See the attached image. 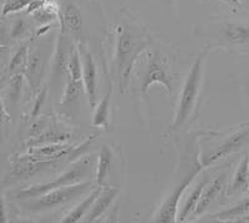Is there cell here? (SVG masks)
<instances>
[{"label":"cell","instance_id":"cell-1","mask_svg":"<svg viewBox=\"0 0 249 223\" xmlns=\"http://www.w3.org/2000/svg\"><path fill=\"white\" fill-rule=\"evenodd\" d=\"M147 42L137 31L127 24H120L116 28V45H115V69L120 80V86L124 89L130 77L135 60L143 50Z\"/></svg>","mask_w":249,"mask_h":223},{"label":"cell","instance_id":"cell-20","mask_svg":"<svg viewBox=\"0 0 249 223\" xmlns=\"http://www.w3.org/2000/svg\"><path fill=\"white\" fill-rule=\"evenodd\" d=\"M69 77L74 81H82V60L79 46L71 45L68 60Z\"/></svg>","mask_w":249,"mask_h":223},{"label":"cell","instance_id":"cell-9","mask_svg":"<svg viewBox=\"0 0 249 223\" xmlns=\"http://www.w3.org/2000/svg\"><path fill=\"white\" fill-rule=\"evenodd\" d=\"M226 180L227 173H222V175L217 176L213 181H210L206 185L203 192H202L201 195V198H199L198 201V204H197L195 211H193L192 216L198 217V216H201L203 212L207 211V208L214 202L215 198H217L218 196H219V193L223 191L224 185H226Z\"/></svg>","mask_w":249,"mask_h":223},{"label":"cell","instance_id":"cell-24","mask_svg":"<svg viewBox=\"0 0 249 223\" xmlns=\"http://www.w3.org/2000/svg\"><path fill=\"white\" fill-rule=\"evenodd\" d=\"M21 88H23V74H17L13 75L12 81H10V97L12 100L17 101L21 93Z\"/></svg>","mask_w":249,"mask_h":223},{"label":"cell","instance_id":"cell-3","mask_svg":"<svg viewBox=\"0 0 249 223\" xmlns=\"http://www.w3.org/2000/svg\"><path fill=\"white\" fill-rule=\"evenodd\" d=\"M91 168H92V162L90 157H81L79 161L75 162L65 172L55 178L54 181L45 182V184L34 185V186L26 187L24 189H20L17 193V198L19 200H33L35 197L44 195L51 189L59 188L62 186H69V185H75L84 182L86 178L90 176Z\"/></svg>","mask_w":249,"mask_h":223},{"label":"cell","instance_id":"cell-6","mask_svg":"<svg viewBox=\"0 0 249 223\" xmlns=\"http://www.w3.org/2000/svg\"><path fill=\"white\" fill-rule=\"evenodd\" d=\"M204 167L199 166L196 167L192 172H190L186 177L179 182L177 186L175 187L172 192L168 195V197L164 200L163 204H161V207L159 208L157 213H156L153 221L155 222L160 223H173L177 221V216H178V206H179V201H181L182 196L186 192V189L190 187V185L192 184V181L195 180V177L201 172V169H203Z\"/></svg>","mask_w":249,"mask_h":223},{"label":"cell","instance_id":"cell-23","mask_svg":"<svg viewBox=\"0 0 249 223\" xmlns=\"http://www.w3.org/2000/svg\"><path fill=\"white\" fill-rule=\"evenodd\" d=\"M31 1L33 0H5L1 6V15L5 17V15L13 14V13L25 10Z\"/></svg>","mask_w":249,"mask_h":223},{"label":"cell","instance_id":"cell-19","mask_svg":"<svg viewBox=\"0 0 249 223\" xmlns=\"http://www.w3.org/2000/svg\"><path fill=\"white\" fill-rule=\"evenodd\" d=\"M224 37L227 41L235 45H243L249 41V26L237 23L227 24L224 28Z\"/></svg>","mask_w":249,"mask_h":223},{"label":"cell","instance_id":"cell-15","mask_svg":"<svg viewBox=\"0 0 249 223\" xmlns=\"http://www.w3.org/2000/svg\"><path fill=\"white\" fill-rule=\"evenodd\" d=\"M61 19V28L66 29L70 33H80L82 29V14L80 12V9L77 8L75 4H68L64 9V13H62Z\"/></svg>","mask_w":249,"mask_h":223},{"label":"cell","instance_id":"cell-32","mask_svg":"<svg viewBox=\"0 0 249 223\" xmlns=\"http://www.w3.org/2000/svg\"><path fill=\"white\" fill-rule=\"evenodd\" d=\"M239 222H249V213H248V215L244 216V217L242 218V220L239 221Z\"/></svg>","mask_w":249,"mask_h":223},{"label":"cell","instance_id":"cell-17","mask_svg":"<svg viewBox=\"0 0 249 223\" xmlns=\"http://www.w3.org/2000/svg\"><path fill=\"white\" fill-rule=\"evenodd\" d=\"M111 95L112 89H108L106 95L101 99L99 105L95 109L92 117V126L97 129H108L110 125V108H111Z\"/></svg>","mask_w":249,"mask_h":223},{"label":"cell","instance_id":"cell-12","mask_svg":"<svg viewBox=\"0 0 249 223\" xmlns=\"http://www.w3.org/2000/svg\"><path fill=\"white\" fill-rule=\"evenodd\" d=\"M210 182V175H203V177L197 182V185L195 186V188L190 192V195L187 196L186 201H184V204L182 206L181 211L178 212V216H177V221L178 222H183L187 218L192 216L193 211H195L196 206L198 204L199 198H201L202 192H203L206 185Z\"/></svg>","mask_w":249,"mask_h":223},{"label":"cell","instance_id":"cell-11","mask_svg":"<svg viewBox=\"0 0 249 223\" xmlns=\"http://www.w3.org/2000/svg\"><path fill=\"white\" fill-rule=\"evenodd\" d=\"M101 189H102L101 186H97L96 188L91 189L90 193H89V195L86 196V197L84 198V200H82L79 204H77V206H75L74 208L71 209L68 215L62 218L61 222L77 223V222H81V221H84L85 216L88 215L89 211H90L91 207H92L95 200H96L97 196H99L100 192H101Z\"/></svg>","mask_w":249,"mask_h":223},{"label":"cell","instance_id":"cell-28","mask_svg":"<svg viewBox=\"0 0 249 223\" xmlns=\"http://www.w3.org/2000/svg\"><path fill=\"white\" fill-rule=\"evenodd\" d=\"M8 222V216H6L5 201H4V195L0 189V223Z\"/></svg>","mask_w":249,"mask_h":223},{"label":"cell","instance_id":"cell-16","mask_svg":"<svg viewBox=\"0 0 249 223\" xmlns=\"http://www.w3.org/2000/svg\"><path fill=\"white\" fill-rule=\"evenodd\" d=\"M112 151L108 145H102L99 153V161L96 168V182L99 186H105L106 180L111 172V165H112Z\"/></svg>","mask_w":249,"mask_h":223},{"label":"cell","instance_id":"cell-14","mask_svg":"<svg viewBox=\"0 0 249 223\" xmlns=\"http://www.w3.org/2000/svg\"><path fill=\"white\" fill-rule=\"evenodd\" d=\"M247 191H249V155L246 156L238 166L232 184L228 189V195L247 192Z\"/></svg>","mask_w":249,"mask_h":223},{"label":"cell","instance_id":"cell-33","mask_svg":"<svg viewBox=\"0 0 249 223\" xmlns=\"http://www.w3.org/2000/svg\"><path fill=\"white\" fill-rule=\"evenodd\" d=\"M241 3H244V4H249V0H239Z\"/></svg>","mask_w":249,"mask_h":223},{"label":"cell","instance_id":"cell-18","mask_svg":"<svg viewBox=\"0 0 249 223\" xmlns=\"http://www.w3.org/2000/svg\"><path fill=\"white\" fill-rule=\"evenodd\" d=\"M24 74L33 88L35 89L39 86L40 81H41V75H43V60H41L40 53L29 55L28 65H26Z\"/></svg>","mask_w":249,"mask_h":223},{"label":"cell","instance_id":"cell-27","mask_svg":"<svg viewBox=\"0 0 249 223\" xmlns=\"http://www.w3.org/2000/svg\"><path fill=\"white\" fill-rule=\"evenodd\" d=\"M45 95H46V90H43L36 96V100H35V105H34V110H33V115H34V116L39 113L40 108L43 106L44 100H45Z\"/></svg>","mask_w":249,"mask_h":223},{"label":"cell","instance_id":"cell-25","mask_svg":"<svg viewBox=\"0 0 249 223\" xmlns=\"http://www.w3.org/2000/svg\"><path fill=\"white\" fill-rule=\"evenodd\" d=\"M26 31V24L24 20L18 19L14 23L12 29V37L13 39H19V37H23Z\"/></svg>","mask_w":249,"mask_h":223},{"label":"cell","instance_id":"cell-4","mask_svg":"<svg viewBox=\"0 0 249 223\" xmlns=\"http://www.w3.org/2000/svg\"><path fill=\"white\" fill-rule=\"evenodd\" d=\"M92 189V184L89 181L80 182V184L62 186L59 188L51 189L49 192L33 198L28 204L31 212H46L51 209H56L61 206L70 204L72 201L77 200L82 195Z\"/></svg>","mask_w":249,"mask_h":223},{"label":"cell","instance_id":"cell-13","mask_svg":"<svg viewBox=\"0 0 249 223\" xmlns=\"http://www.w3.org/2000/svg\"><path fill=\"white\" fill-rule=\"evenodd\" d=\"M249 213V197L244 198L243 201L238 202L237 204L231 208L224 209L222 212H217L213 215L208 216L211 221H218V222H239L242 218Z\"/></svg>","mask_w":249,"mask_h":223},{"label":"cell","instance_id":"cell-30","mask_svg":"<svg viewBox=\"0 0 249 223\" xmlns=\"http://www.w3.org/2000/svg\"><path fill=\"white\" fill-rule=\"evenodd\" d=\"M221 1H223V3L228 4V5H231V6H234V8L239 6V4H241V1H239V0H221Z\"/></svg>","mask_w":249,"mask_h":223},{"label":"cell","instance_id":"cell-29","mask_svg":"<svg viewBox=\"0 0 249 223\" xmlns=\"http://www.w3.org/2000/svg\"><path fill=\"white\" fill-rule=\"evenodd\" d=\"M4 117H5V110H4L3 100H1V96H0V124L3 122Z\"/></svg>","mask_w":249,"mask_h":223},{"label":"cell","instance_id":"cell-8","mask_svg":"<svg viewBox=\"0 0 249 223\" xmlns=\"http://www.w3.org/2000/svg\"><path fill=\"white\" fill-rule=\"evenodd\" d=\"M249 144V129H244V130H239L235 133L231 135L226 141L215 149L214 152L211 153L208 157L206 158L202 164L203 167H208L211 165L215 164L217 161L222 160V158L227 157L231 153H234L239 151L243 146Z\"/></svg>","mask_w":249,"mask_h":223},{"label":"cell","instance_id":"cell-2","mask_svg":"<svg viewBox=\"0 0 249 223\" xmlns=\"http://www.w3.org/2000/svg\"><path fill=\"white\" fill-rule=\"evenodd\" d=\"M207 53H208V50H204L203 53H201L198 57L196 59V61L193 62V65L191 66L190 73L187 75L186 81H184L183 88H182L178 106H177L173 124L171 125V130L176 131L181 129L192 117L193 111L197 108L199 93H201L202 81H203V64Z\"/></svg>","mask_w":249,"mask_h":223},{"label":"cell","instance_id":"cell-5","mask_svg":"<svg viewBox=\"0 0 249 223\" xmlns=\"http://www.w3.org/2000/svg\"><path fill=\"white\" fill-rule=\"evenodd\" d=\"M155 84L162 85L164 90L167 91L168 96H172L173 84H172V76L168 73V69L166 66V61H164L163 56L160 53L151 51L148 54V61L146 70L143 73V77H142L141 82V95L147 99L148 97V89Z\"/></svg>","mask_w":249,"mask_h":223},{"label":"cell","instance_id":"cell-22","mask_svg":"<svg viewBox=\"0 0 249 223\" xmlns=\"http://www.w3.org/2000/svg\"><path fill=\"white\" fill-rule=\"evenodd\" d=\"M84 88L82 81H74L69 77L68 82H66L65 90H64V100H62V105H72L75 101H77L80 93H81V89Z\"/></svg>","mask_w":249,"mask_h":223},{"label":"cell","instance_id":"cell-31","mask_svg":"<svg viewBox=\"0 0 249 223\" xmlns=\"http://www.w3.org/2000/svg\"><path fill=\"white\" fill-rule=\"evenodd\" d=\"M49 29H50V25H44L43 28H40V30L36 33V37H40L41 34H45L46 31H49Z\"/></svg>","mask_w":249,"mask_h":223},{"label":"cell","instance_id":"cell-10","mask_svg":"<svg viewBox=\"0 0 249 223\" xmlns=\"http://www.w3.org/2000/svg\"><path fill=\"white\" fill-rule=\"evenodd\" d=\"M119 192V188L116 187H106V188L101 189V192L95 200L91 209L84 218V222H95L105 215V212L110 208Z\"/></svg>","mask_w":249,"mask_h":223},{"label":"cell","instance_id":"cell-7","mask_svg":"<svg viewBox=\"0 0 249 223\" xmlns=\"http://www.w3.org/2000/svg\"><path fill=\"white\" fill-rule=\"evenodd\" d=\"M80 54H81L82 60V85L84 90L88 96L89 104L91 108L96 102V88H97V70L96 64L93 60L92 55L89 53L85 45L80 44L79 45Z\"/></svg>","mask_w":249,"mask_h":223},{"label":"cell","instance_id":"cell-26","mask_svg":"<svg viewBox=\"0 0 249 223\" xmlns=\"http://www.w3.org/2000/svg\"><path fill=\"white\" fill-rule=\"evenodd\" d=\"M46 1H48V0H33V1L28 5V8L25 9V13L26 14H33V13H35L36 10L43 8L46 4Z\"/></svg>","mask_w":249,"mask_h":223},{"label":"cell","instance_id":"cell-21","mask_svg":"<svg viewBox=\"0 0 249 223\" xmlns=\"http://www.w3.org/2000/svg\"><path fill=\"white\" fill-rule=\"evenodd\" d=\"M29 60V46L28 44L20 46L13 56L12 61L9 64V74L17 75V74H23L25 71Z\"/></svg>","mask_w":249,"mask_h":223}]
</instances>
